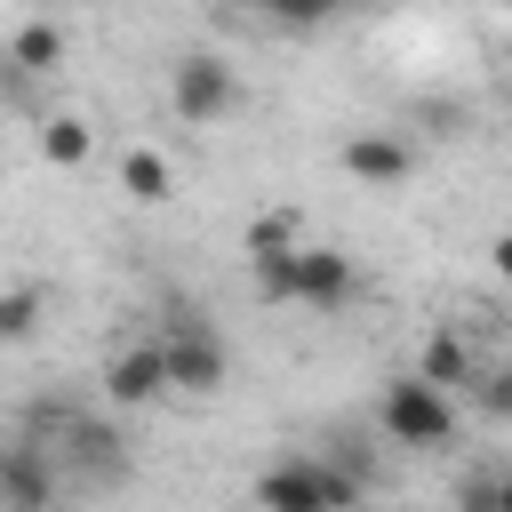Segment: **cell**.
Segmentation results:
<instances>
[{
  "mask_svg": "<svg viewBox=\"0 0 512 512\" xmlns=\"http://www.w3.org/2000/svg\"><path fill=\"white\" fill-rule=\"evenodd\" d=\"M360 496H368V472L336 464V456H288V464L256 472V504L264 512H344Z\"/></svg>",
  "mask_w": 512,
  "mask_h": 512,
  "instance_id": "1",
  "label": "cell"
},
{
  "mask_svg": "<svg viewBox=\"0 0 512 512\" xmlns=\"http://www.w3.org/2000/svg\"><path fill=\"white\" fill-rule=\"evenodd\" d=\"M352 288H360V272H352V256L344 248H320V240H296V264H288V304H304V312H344L352 304Z\"/></svg>",
  "mask_w": 512,
  "mask_h": 512,
  "instance_id": "6",
  "label": "cell"
},
{
  "mask_svg": "<svg viewBox=\"0 0 512 512\" xmlns=\"http://www.w3.org/2000/svg\"><path fill=\"white\" fill-rule=\"evenodd\" d=\"M256 8H264L280 32H320V24H328L344 0H256Z\"/></svg>",
  "mask_w": 512,
  "mask_h": 512,
  "instance_id": "14",
  "label": "cell"
},
{
  "mask_svg": "<svg viewBox=\"0 0 512 512\" xmlns=\"http://www.w3.org/2000/svg\"><path fill=\"white\" fill-rule=\"evenodd\" d=\"M152 344H160V368H168V392H192V400H208V392H224V376H232V352H224V336L208 328V312H192V304H176V312H168V328H160Z\"/></svg>",
  "mask_w": 512,
  "mask_h": 512,
  "instance_id": "2",
  "label": "cell"
},
{
  "mask_svg": "<svg viewBox=\"0 0 512 512\" xmlns=\"http://www.w3.org/2000/svg\"><path fill=\"white\" fill-rule=\"evenodd\" d=\"M56 496H64V464H56L40 440L0 448V504H8V512H40V504H56Z\"/></svg>",
  "mask_w": 512,
  "mask_h": 512,
  "instance_id": "7",
  "label": "cell"
},
{
  "mask_svg": "<svg viewBox=\"0 0 512 512\" xmlns=\"http://www.w3.org/2000/svg\"><path fill=\"white\" fill-rule=\"evenodd\" d=\"M376 432L392 448H448L456 440V392H440V384H424L408 368V376H392L376 392Z\"/></svg>",
  "mask_w": 512,
  "mask_h": 512,
  "instance_id": "3",
  "label": "cell"
},
{
  "mask_svg": "<svg viewBox=\"0 0 512 512\" xmlns=\"http://www.w3.org/2000/svg\"><path fill=\"white\" fill-rule=\"evenodd\" d=\"M344 8H392V0H344Z\"/></svg>",
  "mask_w": 512,
  "mask_h": 512,
  "instance_id": "17",
  "label": "cell"
},
{
  "mask_svg": "<svg viewBox=\"0 0 512 512\" xmlns=\"http://www.w3.org/2000/svg\"><path fill=\"white\" fill-rule=\"evenodd\" d=\"M64 56H72V40H64V24H56V16H32V24H16V32H8V48H0V64H16L24 80H48V72H64Z\"/></svg>",
  "mask_w": 512,
  "mask_h": 512,
  "instance_id": "10",
  "label": "cell"
},
{
  "mask_svg": "<svg viewBox=\"0 0 512 512\" xmlns=\"http://www.w3.org/2000/svg\"><path fill=\"white\" fill-rule=\"evenodd\" d=\"M168 104H176V120L216 128L224 112H240V72H232L224 56H208V48H192V56H176V72H168Z\"/></svg>",
  "mask_w": 512,
  "mask_h": 512,
  "instance_id": "4",
  "label": "cell"
},
{
  "mask_svg": "<svg viewBox=\"0 0 512 512\" xmlns=\"http://www.w3.org/2000/svg\"><path fill=\"white\" fill-rule=\"evenodd\" d=\"M40 320H48V288H40V280L0 288V344H32V336H40Z\"/></svg>",
  "mask_w": 512,
  "mask_h": 512,
  "instance_id": "13",
  "label": "cell"
},
{
  "mask_svg": "<svg viewBox=\"0 0 512 512\" xmlns=\"http://www.w3.org/2000/svg\"><path fill=\"white\" fill-rule=\"evenodd\" d=\"M104 400H112V408H152V400H168L160 344H120V352L104 360Z\"/></svg>",
  "mask_w": 512,
  "mask_h": 512,
  "instance_id": "8",
  "label": "cell"
},
{
  "mask_svg": "<svg viewBox=\"0 0 512 512\" xmlns=\"http://www.w3.org/2000/svg\"><path fill=\"white\" fill-rule=\"evenodd\" d=\"M472 384H480V400H488V416H512V368H480Z\"/></svg>",
  "mask_w": 512,
  "mask_h": 512,
  "instance_id": "16",
  "label": "cell"
},
{
  "mask_svg": "<svg viewBox=\"0 0 512 512\" xmlns=\"http://www.w3.org/2000/svg\"><path fill=\"white\" fill-rule=\"evenodd\" d=\"M304 232H296V216L288 208H272V216H256L248 224V256H272V248H296Z\"/></svg>",
  "mask_w": 512,
  "mask_h": 512,
  "instance_id": "15",
  "label": "cell"
},
{
  "mask_svg": "<svg viewBox=\"0 0 512 512\" xmlns=\"http://www.w3.org/2000/svg\"><path fill=\"white\" fill-rule=\"evenodd\" d=\"M120 192H128V200H144V208H160V200L176 192V168H168V152H152V144H128V152H120Z\"/></svg>",
  "mask_w": 512,
  "mask_h": 512,
  "instance_id": "12",
  "label": "cell"
},
{
  "mask_svg": "<svg viewBox=\"0 0 512 512\" xmlns=\"http://www.w3.org/2000/svg\"><path fill=\"white\" fill-rule=\"evenodd\" d=\"M336 168H344L352 184H368V192H400V184L416 176V144H408L400 128H352V136L336 144Z\"/></svg>",
  "mask_w": 512,
  "mask_h": 512,
  "instance_id": "5",
  "label": "cell"
},
{
  "mask_svg": "<svg viewBox=\"0 0 512 512\" xmlns=\"http://www.w3.org/2000/svg\"><path fill=\"white\" fill-rule=\"evenodd\" d=\"M40 160H48V168H88V160H96V128H88L80 112H48V120H40Z\"/></svg>",
  "mask_w": 512,
  "mask_h": 512,
  "instance_id": "11",
  "label": "cell"
},
{
  "mask_svg": "<svg viewBox=\"0 0 512 512\" xmlns=\"http://www.w3.org/2000/svg\"><path fill=\"white\" fill-rule=\"evenodd\" d=\"M416 376H424V384H440V392H472V376H480L472 336H464V328H432V336L416 344Z\"/></svg>",
  "mask_w": 512,
  "mask_h": 512,
  "instance_id": "9",
  "label": "cell"
}]
</instances>
